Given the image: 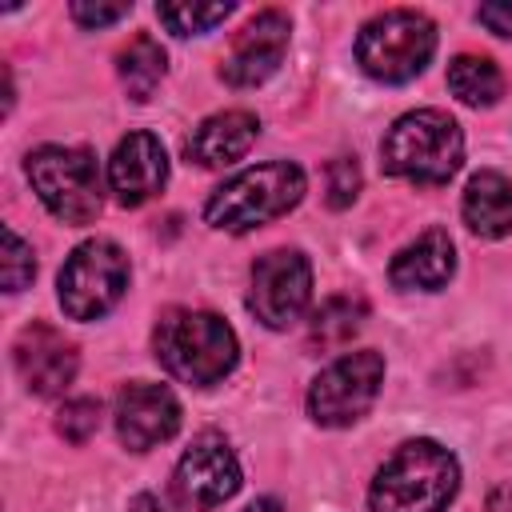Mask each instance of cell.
Returning a JSON list of instances; mask_svg holds the SVG:
<instances>
[{"label":"cell","instance_id":"6da1fadb","mask_svg":"<svg viewBox=\"0 0 512 512\" xmlns=\"http://www.w3.org/2000/svg\"><path fill=\"white\" fill-rule=\"evenodd\" d=\"M460 488V464L436 440L400 444L372 476V512H444Z\"/></svg>","mask_w":512,"mask_h":512},{"label":"cell","instance_id":"7a4b0ae2","mask_svg":"<svg viewBox=\"0 0 512 512\" xmlns=\"http://www.w3.org/2000/svg\"><path fill=\"white\" fill-rule=\"evenodd\" d=\"M152 348L164 372L192 388H208L224 380L240 356L236 332L216 312H200V308H168L156 320Z\"/></svg>","mask_w":512,"mask_h":512},{"label":"cell","instance_id":"3957f363","mask_svg":"<svg viewBox=\"0 0 512 512\" xmlns=\"http://www.w3.org/2000/svg\"><path fill=\"white\" fill-rule=\"evenodd\" d=\"M464 160V132L440 108H416L392 120L380 140V164L388 176L412 184H448Z\"/></svg>","mask_w":512,"mask_h":512},{"label":"cell","instance_id":"277c9868","mask_svg":"<svg viewBox=\"0 0 512 512\" xmlns=\"http://www.w3.org/2000/svg\"><path fill=\"white\" fill-rule=\"evenodd\" d=\"M300 196H304V172L292 160H272V164H256L224 180L208 196L204 220L224 232H248L296 208Z\"/></svg>","mask_w":512,"mask_h":512},{"label":"cell","instance_id":"5b68a950","mask_svg":"<svg viewBox=\"0 0 512 512\" xmlns=\"http://www.w3.org/2000/svg\"><path fill=\"white\" fill-rule=\"evenodd\" d=\"M432 52L436 24L416 8H388L372 16L356 36V64L384 84H404L420 76Z\"/></svg>","mask_w":512,"mask_h":512},{"label":"cell","instance_id":"8992f818","mask_svg":"<svg viewBox=\"0 0 512 512\" xmlns=\"http://www.w3.org/2000/svg\"><path fill=\"white\" fill-rule=\"evenodd\" d=\"M28 180L40 204L64 220V224H88L100 216L104 204V180L100 164L84 148H64V144H44L28 156Z\"/></svg>","mask_w":512,"mask_h":512},{"label":"cell","instance_id":"52a82bcc","mask_svg":"<svg viewBox=\"0 0 512 512\" xmlns=\"http://www.w3.org/2000/svg\"><path fill=\"white\" fill-rule=\"evenodd\" d=\"M128 288V256L112 240H84L60 268L56 296L64 316L72 320H100L120 304Z\"/></svg>","mask_w":512,"mask_h":512},{"label":"cell","instance_id":"ba28073f","mask_svg":"<svg viewBox=\"0 0 512 512\" xmlns=\"http://www.w3.org/2000/svg\"><path fill=\"white\" fill-rule=\"evenodd\" d=\"M384 384V356L372 348L344 352L332 360L308 388V412L324 428H348L356 424L380 396Z\"/></svg>","mask_w":512,"mask_h":512},{"label":"cell","instance_id":"9c48e42d","mask_svg":"<svg viewBox=\"0 0 512 512\" xmlns=\"http://www.w3.org/2000/svg\"><path fill=\"white\" fill-rule=\"evenodd\" d=\"M312 300V264L296 248H272L252 264L248 308L264 328H288Z\"/></svg>","mask_w":512,"mask_h":512},{"label":"cell","instance_id":"30bf717a","mask_svg":"<svg viewBox=\"0 0 512 512\" xmlns=\"http://www.w3.org/2000/svg\"><path fill=\"white\" fill-rule=\"evenodd\" d=\"M240 488V460L220 436H200L172 472V492L184 508L208 512L232 500Z\"/></svg>","mask_w":512,"mask_h":512},{"label":"cell","instance_id":"8fae6325","mask_svg":"<svg viewBox=\"0 0 512 512\" xmlns=\"http://www.w3.org/2000/svg\"><path fill=\"white\" fill-rule=\"evenodd\" d=\"M288 32L292 28H288V16L280 8L256 12L240 28V36L232 40V48H228V56L220 64L224 84H232V88H256V84H264L280 68V60L288 52Z\"/></svg>","mask_w":512,"mask_h":512},{"label":"cell","instance_id":"7c38bea8","mask_svg":"<svg viewBox=\"0 0 512 512\" xmlns=\"http://www.w3.org/2000/svg\"><path fill=\"white\" fill-rule=\"evenodd\" d=\"M112 416H116L120 444L132 448V452H148V448L172 440L176 428H180L176 396L164 384H148V380H136V384L120 388Z\"/></svg>","mask_w":512,"mask_h":512},{"label":"cell","instance_id":"4fadbf2b","mask_svg":"<svg viewBox=\"0 0 512 512\" xmlns=\"http://www.w3.org/2000/svg\"><path fill=\"white\" fill-rule=\"evenodd\" d=\"M12 360H16V372L24 380L28 392L36 396H60L72 376H76V344L56 332L52 324H28L20 328L16 344H12Z\"/></svg>","mask_w":512,"mask_h":512},{"label":"cell","instance_id":"5bb4252c","mask_svg":"<svg viewBox=\"0 0 512 512\" xmlns=\"http://www.w3.org/2000/svg\"><path fill=\"white\" fill-rule=\"evenodd\" d=\"M164 180H168L164 144L152 132H128L108 160V188L116 192V200L124 208H140L164 188Z\"/></svg>","mask_w":512,"mask_h":512},{"label":"cell","instance_id":"9a60e30c","mask_svg":"<svg viewBox=\"0 0 512 512\" xmlns=\"http://www.w3.org/2000/svg\"><path fill=\"white\" fill-rule=\"evenodd\" d=\"M452 272H456V248H452L448 232H440V228L420 232L388 264V280L396 288H404V292H412V288L436 292V288H444L452 280Z\"/></svg>","mask_w":512,"mask_h":512},{"label":"cell","instance_id":"2e32d148","mask_svg":"<svg viewBox=\"0 0 512 512\" xmlns=\"http://www.w3.org/2000/svg\"><path fill=\"white\" fill-rule=\"evenodd\" d=\"M256 132H260V120L252 112L228 108V112H216V116L200 120L196 132L188 136L184 152L200 168H224V164L240 160L256 144Z\"/></svg>","mask_w":512,"mask_h":512},{"label":"cell","instance_id":"e0dca14e","mask_svg":"<svg viewBox=\"0 0 512 512\" xmlns=\"http://www.w3.org/2000/svg\"><path fill=\"white\" fill-rule=\"evenodd\" d=\"M460 212H464V224L476 236H484V240L508 236L512 232V180L492 172V168L476 172L468 180V188H464Z\"/></svg>","mask_w":512,"mask_h":512},{"label":"cell","instance_id":"ac0fdd59","mask_svg":"<svg viewBox=\"0 0 512 512\" xmlns=\"http://www.w3.org/2000/svg\"><path fill=\"white\" fill-rule=\"evenodd\" d=\"M448 88H452L456 100H464L472 108H488V104H496L504 96V76L488 56L464 52V56H456L448 64Z\"/></svg>","mask_w":512,"mask_h":512},{"label":"cell","instance_id":"d6986e66","mask_svg":"<svg viewBox=\"0 0 512 512\" xmlns=\"http://www.w3.org/2000/svg\"><path fill=\"white\" fill-rule=\"evenodd\" d=\"M360 320H364V300H360V296H332V300H324V304L312 312L308 344L320 348V352L344 348V344L360 332Z\"/></svg>","mask_w":512,"mask_h":512},{"label":"cell","instance_id":"ffe728a7","mask_svg":"<svg viewBox=\"0 0 512 512\" xmlns=\"http://www.w3.org/2000/svg\"><path fill=\"white\" fill-rule=\"evenodd\" d=\"M164 72H168L164 48H160L148 32L132 36L128 48L120 52V84L128 88L132 100H148V96L156 92V84L164 80Z\"/></svg>","mask_w":512,"mask_h":512},{"label":"cell","instance_id":"44dd1931","mask_svg":"<svg viewBox=\"0 0 512 512\" xmlns=\"http://www.w3.org/2000/svg\"><path fill=\"white\" fill-rule=\"evenodd\" d=\"M156 16L176 36H200V32H212L220 20H228L232 4H160Z\"/></svg>","mask_w":512,"mask_h":512},{"label":"cell","instance_id":"7402d4cb","mask_svg":"<svg viewBox=\"0 0 512 512\" xmlns=\"http://www.w3.org/2000/svg\"><path fill=\"white\" fill-rule=\"evenodd\" d=\"M32 276H36L32 244L16 228H4V252H0V280H4V288L8 292H20Z\"/></svg>","mask_w":512,"mask_h":512},{"label":"cell","instance_id":"603a6c76","mask_svg":"<svg viewBox=\"0 0 512 512\" xmlns=\"http://www.w3.org/2000/svg\"><path fill=\"white\" fill-rule=\"evenodd\" d=\"M96 428H100V400H92V396L68 400V404L60 408V416H56V432H60L64 440H72V444H84Z\"/></svg>","mask_w":512,"mask_h":512},{"label":"cell","instance_id":"cb8c5ba5","mask_svg":"<svg viewBox=\"0 0 512 512\" xmlns=\"http://www.w3.org/2000/svg\"><path fill=\"white\" fill-rule=\"evenodd\" d=\"M360 192V168L356 160H332L328 164V208H348Z\"/></svg>","mask_w":512,"mask_h":512},{"label":"cell","instance_id":"d4e9b609","mask_svg":"<svg viewBox=\"0 0 512 512\" xmlns=\"http://www.w3.org/2000/svg\"><path fill=\"white\" fill-rule=\"evenodd\" d=\"M68 12H72V20L84 24V28H104V24L124 20V16H128V4H72Z\"/></svg>","mask_w":512,"mask_h":512},{"label":"cell","instance_id":"484cf974","mask_svg":"<svg viewBox=\"0 0 512 512\" xmlns=\"http://www.w3.org/2000/svg\"><path fill=\"white\" fill-rule=\"evenodd\" d=\"M476 20L496 36H512V4H480Z\"/></svg>","mask_w":512,"mask_h":512},{"label":"cell","instance_id":"4316f807","mask_svg":"<svg viewBox=\"0 0 512 512\" xmlns=\"http://www.w3.org/2000/svg\"><path fill=\"white\" fill-rule=\"evenodd\" d=\"M244 512H284V504H280V500H268V496H264V500H256V504H248Z\"/></svg>","mask_w":512,"mask_h":512}]
</instances>
